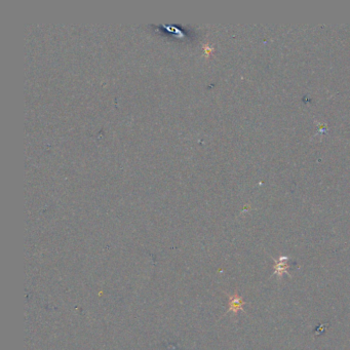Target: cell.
<instances>
[{
	"label": "cell",
	"instance_id": "obj_2",
	"mask_svg": "<svg viewBox=\"0 0 350 350\" xmlns=\"http://www.w3.org/2000/svg\"><path fill=\"white\" fill-rule=\"evenodd\" d=\"M243 304H245V302L241 300V298H239L237 295H234L230 300V303H229L230 308L229 309L233 312H237L238 310L242 309Z\"/></svg>",
	"mask_w": 350,
	"mask_h": 350
},
{
	"label": "cell",
	"instance_id": "obj_1",
	"mask_svg": "<svg viewBox=\"0 0 350 350\" xmlns=\"http://www.w3.org/2000/svg\"><path fill=\"white\" fill-rule=\"evenodd\" d=\"M286 262H287V258L283 257V256L280 257L277 260L276 265H275V272L277 273L278 277L280 278L284 275V273H286V270L288 268Z\"/></svg>",
	"mask_w": 350,
	"mask_h": 350
}]
</instances>
